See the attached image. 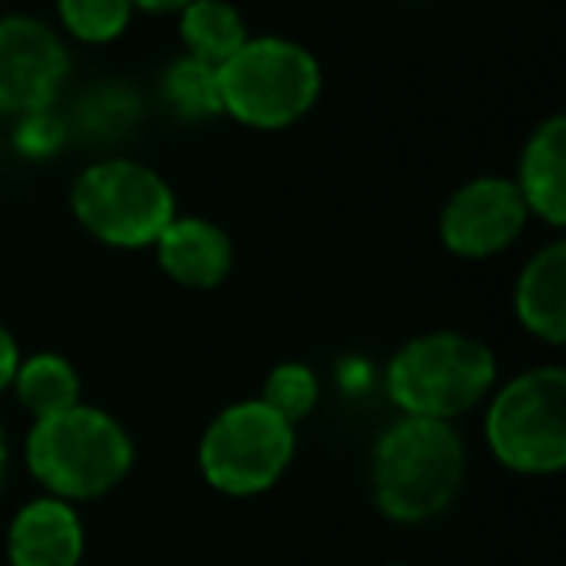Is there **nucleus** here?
<instances>
[{"label":"nucleus","instance_id":"obj_1","mask_svg":"<svg viewBox=\"0 0 566 566\" xmlns=\"http://www.w3.org/2000/svg\"><path fill=\"white\" fill-rule=\"evenodd\" d=\"M465 447L447 419L403 416L373 450V496L385 516L423 524L450 509L462 489Z\"/></svg>","mask_w":566,"mask_h":566},{"label":"nucleus","instance_id":"obj_2","mask_svg":"<svg viewBox=\"0 0 566 566\" xmlns=\"http://www.w3.org/2000/svg\"><path fill=\"white\" fill-rule=\"evenodd\" d=\"M28 465L59 501H90L120 485L133 470V439L102 408L74 403L71 411L35 419Z\"/></svg>","mask_w":566,"mask_h":566},{"label":"nucleus","instance_id":"obj_3","mask_svg":"<svg viewBox=\"0 0 566 566\" xmlns=\"http://www.w3.org/2000/svg\"><path fill=\"white\" fill-rule=\"evenodd\" d=\"M221 113L249 128H287L307 117L323 90L318 59L292 40H249L218 66Z\"/></svg>","mask_w":566,"mask_h":566},{"label":"nucleus","instance_id":"obj_4","mask_svg":"<svg viewBox=\"0 0 566 566\" xmlns=\"http://www.w3.org/2000/svg\"><path fill=\"white\" fill-rule=\"evenodd\" d=\"M496 380V361L478 338L454 331L408 342L388 365V396L403 416L454 419L470 411Z\"/></svg>","mask_w":566,"mask_h":566},{"label":"nucleus","instance_id":"obj_5","mask_svg":"<svg viewBox=\"0 0 566 566\" xmlns=\"http://www.w3.org/2000/svg\"><path fill=\"white\" fill-rule=\"evenodd\" d=\"M496 462L516 473H558L566 465V373L558 365L520 373L496 392L485 419Z\"/></svg>","mask_w":566,"mask_h":566},{"label":"nucleus","instance_id":"obj_6","mask_svg":"<svg viewBox=\"0 0 566 566\" xmlns=\"http://www.w3.org/2000/svg\"><path fill=\"white\" fill-rule=\"evenodd\" d=\"M74 213L105 244L144 249L171 226L175 195L151 167L133 159H102L74 182Z\"/></svg>","mask_w":566,"mask_h":566},{"label":"nucleus","instance_id":"obj_7","mask_svg":"<svg viewBox=\"0 0 566 566\" xmlns=\"http://www.w3.org/2000/svg\"><path fill=\"white\" fill-rule=\"evenodd\" d=\"M295 454V427L260 400L226 408L202 434L198 462L213 489L229 496L264 493Z\"/></svg>","mask_w":566,"mask_h":566},{"label":"nucleus","instance_id":"obj_8","mask_svg":"<svg viewBox=\"0 0 566 566\" xmlns=\"http://www.w3.org/2000/svg\"><path fill=\"white\" fill-rule=\"evenodd\" d=\"M71 74V55L48 24L32 17L0 20V113H43Z\"/></svg>","mask_w":566,"mask_h":566},{"label":"nucleus","instance_id":"obj_9","mask_svg":"<svg viewBox=\"0 0 566 566\" xmlns=\"http://www.w3.org/2000/svg\"><path fill=\"white\" fill-rule=\"evenodd\" d=\"M527 206L520 198L516 182L496 179H473L458 190L442 210V241L458 256H493V252L509 249L520 233H524Z\"/></svg>","mask_w":566,"mask_h":566},{"label":"nucleus","instance_id":"obj_10","mask_svg":"<svg viewBox=\"0 0 566 566\" xmlns=\"http://www.w3.org/2000/svg\"><path fill=\"white\" fill-rule=\"evenodd\" d=\"M82 551H86L82 520L71 501H59V496L24 504L9 527L12 566H78Z\"/></svg>","mask_w":566,"mask_h":566},{"label":"nucleus","instance_id":"obj_11","mask_svg":"<svg viewBox=\"0 0 566 566\" xmlns=\"http://www.w3.org/2000/svg\"><path fill=\"white\" fill-rule=\"evenodd\" d=\"M156 252L164 272L187 287H218L233 264L226 229L206 218H171V226L156 237Z\"/></svg>","mask_w":566,"mask_h":566},{"label":"nucleus","instance_id":"obj_12","mask_svg":"<svg viewBox=\"0 0 566 566\" xmlns=\"http://www.w3.org/2000/svg\"><path fill=\"white\" fill-rule=\"evenodd\" d=\"M520 198L527 213H539L551 226H566V120L547 117L532 133L520 159Z\"/></svg>","mask_w":566,"mask_h":566},{"label":"nucleus","instance_id":"obj_13","mask_svg":"<svg viewBox=\"0 0 566 566\" xmlns=\"http://www.w3.org/2000/svg\"><path fill=\"white\" fill-rule=\"evenodd\" d=\"M516 315L535 338L566 342V244L555 241L527 260L516 283Z\"/></svg>","mask_w":566,"mask_h":566},{"label":"nucleus","instance_id":"obj_14","mask_svg":"<svg viewBox=\"0 0 566 566\" xmlns=\"http://www.w3.org/2000/svg\"><path fill=\"white\" fill-rule=\"evenodd\" d=\"M179 35L187 43V55L202 59L210 66H221L249 43L241 12L226 0H190L182 9Z\"/></svg>","mask_w":566,"mask_h":566},{"label":"nucleus","instance_id":"obj_15","mask_svg":"<svg viewBox=\"0 0 566 566\" xmlns=\"http://www.w3.org/2000/svg\"><path fill=\"white\" fill-rule=\"evenodd\" d=\"M17 396L35 419H48V416H59V411H71L78 403V373L66 357L59 354H40V357H28L20 361L17 377Z\"/></svg>","mask_w":566,"mask_h":566},{"label":"nucleus","instance_id":"obj_16","mask_svg":"<svg viewBox=\"0 0 566 566\" xmlns=\"http://www.w3.org/2000/svg\"><path fill=\"white\" fill-rule=\"evenodd\" d=\"M164 94L179 117H213L221 113V90H218V66L202 63L195 55H182L179 63L167 66Z\"/></svg>","mask_w":566,"mask_h":566},{"label":"nucleus","instance_id":"obj_17","mask_svg":"<svg viewBox=\"0 0 566 566\" xmlns=\"http://www.w3.org/2000/svg\"><path fill=\"white\" fill-rule=\"evenodd\" d=\"M133 0H59V20L82 43H109L128 28Z\"/></svg>","mask_w":566,"mask_h":566},{"label":"nucleus","instance_id":"obj_18","mask_svg":"<svg viewBox=\"0 0 566 566\" xmlns=\"http://www.w3.org/2000/svg\"><path fill=\"white\" fill-rule=\"evenodd\" d=\"M264 408H272L280 419L287 423H300L315 411L318 403V377L300 361H287V365H275L272 377L264 380V396H260Z\"/></svg>","mask_w":566,"mask_h":566},{"label":"nucleus","instance_id":"obj_19","mask_svg":"<svg viewBox=\"0 0 566 566\" xmlns=\"http://www.w3.org/2000/svg\"><path fill=\"white\" fill-rule=\"evenodd\" d=\"M17 369H20V349H17V342H12V334L0 326V392L12 385Z\"/></svg>","mask_w":566,"mask_h":566},{"label":"nucleus","instance_id":"obj_20","mask_svg":"<svg viewBox=\"0 0 566 566\" xmlns=\"http://www.w3.org/2000/svg\"><path fill=\"white\" fill-rule=\"evenodd\" d=\"M190 0H133V9H148V12H182Z\"/></svg>","mask_w":566,"mask_h":566},{"label":"nucleus","instance_id":"obj_21","mask_svg":"<svg viewBox=\"0 0 566 566\" xmlns=\"http://www.w3.org/2000/svg\"><path fill=\"white\" fill-rule=\"evenodd\" d=\"M4 465H9V447H4V431H0V481H4Z\"/></svg>","mask_w":566,"mask_h":566}]
</instances>
